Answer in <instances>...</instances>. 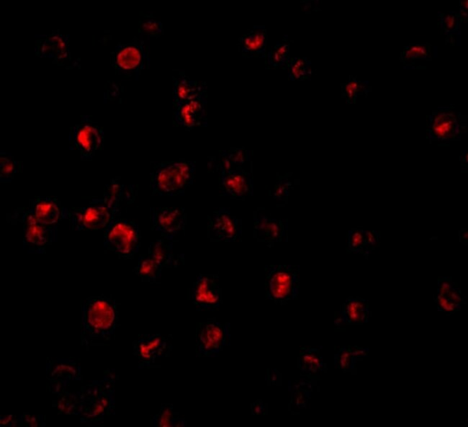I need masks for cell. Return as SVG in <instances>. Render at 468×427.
Instances as JSON below:
<instances>
[{
  "label": "cell",
  "mask_w": 468,
  "mask_h": 427,
  "mask_svg": "<svg viewBox=\"0 0 468 427\" xmlns=\"http://www.w3.org/2000/svg\"><path fill=\"white\" fill-rule=\"evenodd\" d=\"M193 162L163 163L156 166L150 180L154 195L174 197L181 195L192 184L196 172Z\"/></svg>",
  "instance_id": "obj_1"
},
{
  "label": "cell",
  "mask_w": 468,
  "mask_h": 427,
  "mask_svg": "<svg viewBox=\"0 0 468 427\" xmlns=\"http://www.w3.org/2000/svg\"><path fill=\"white\" fill-rule=\"evenodd\" d=\"M141 231L133 220L115 218L105 230L104 247L123 259H132L141 247Z\"/></svg>",
  "instance_id": "obj_2"
},
{
  "label": "cell",
  "mask_w": 468,
  "mask_h": 427,
  "mask_svg": "<svg viewBox=\"0 0 468 427\" xmlns=\"http://www.w3.org/2000/svg\"><path fill=\"white\" fill-rule=\"evenodd\" d=\"M120 213V209L100 199L87 206L74 208L67 215L74 230H105Z\"/></svg>",
  "instance_id": "obj_3"
},
{
  "label": "cell",
  "mask_w": 468,
  "mask_h": 427,
  "mask_svg": "<svg viewBox=\"0 0 468 427\" xmlns=\"http://www.w3.org/2000/svg\"><path fill=\"white\" fill-rule=\"evenodd\" d=\"M242 236V221L228 208H220L209 216L208 237L211 242H234Z\"/></svg>",
  "instance_id": "obj_4"
},
{
  "label": "cell",
  "mask_w": 468,
  "mask_h": 427,
  "mask_svg": "<svg viewBox=\"0 0 468 427\" xmlns=\"http://www.w3.org/2000/svg\"><path fill=\"white\" fill-rule=\"evenodd\" d=\"M228 328L216 322L199 323L197 326V356L218 353L228 341Z\"/></svg>",
  "instance_id": "obj_5"
},
{
  "label": "cell",
  "mask_w": 468,
  "mask_h": 427,
  "mask_svg": "<svg viewBox=\"0 0 468 427\" xmlns=\"http://www.w3.org/2000/svg\"><path fill=\"white\" fill-rule=\"evenodd\" d=\"M220 188L224 196L233 199H243L252 196V174L240 167L221 170Z\"/></svg>",
  "instance_id": "obj_6"
},
{
  "label": "cell",
  "mask_w": 468,
  "mask_h": 427,
  "mask_svg": "<svg viewBox=\"0 0 468 427\" xmlns=\"http://www.w3.org/2000/svg\"><path fill=\"white\" fill-rule=\"evenodd\" d=\"M151 220L153 230L172 241L175 236L182 230L186 223V214L182 208H153Z\"/></svg>",
  "instance_id": "obj_7"
},
{
  "label": "cell",
  "mask_w": 468,
  "mask_h": 427,
  "mask_svg": "<svg viewBox=\"0 0 468 427\" xmlns=\"http://www.w3.org/2000/svg\"><path fill=\"white\" fill-rule=\"evenodd\" d=\"M288 221L272 218L258 211L254 216V236L258 242L273 247L287 238Z\"/></svg>",
  "instance_id": "obj_8"
},
{
  "label": "cell",
  "mask_w": 468,
  "mask_h": 427,
  "mask_svg": "<svg viewBox=\"0 0 468 427\" xmlns=\"http://www.w3.org/2000/svg\"><path fill=\"white\" fill-rule=\"evenodd\" d=\"M190 298L198 309L218 307L221 301V290L215 275L201 274L193 283Z\"/></svg>",
  "instance_id": "obj_9"
},
{
  "label": "cell",
  "mask_w": 468,
  "mask_h": 427,
  "mask_svg": "<svg viewBox=\"0 0 468 427\" xmlns=\"http://www.w3.org/2000/svg\"><path fill=\"white\" fill-rule=\"evenodd\" d=\"M293 268L290 265L267 267V286L273 298L283 300L292 294L296 283Z\"/></svg>",
  "instance_id": "obj_10"
},
{
  "label": "cell",
  "mask_w": 468,
  "mask_h": 427,
  "mask_svg": "<svg viewBox=\"0 0 468 427\" xmlns=\"http://www.w3.org/2000/svg\"><path fill=\"white\" fill-rule=\"evenodd\" d=\"M205 93L175 105L174 119L181 127L191 130L205 122Z\"/></svg>",
  "instance_id": "obj_11"
},
{
  "label": "cell",
  "mask_w": 468,
  "mask_h": 427,
  "mask_svg": "<svg viewBox=\"0 0 468 427\" xmlns=\"http://www.w3.org/2000/svg\"><path fill=\"white\" fill-rule=\"evenodd\" d=\"M23 222L24 239L27 243L37 247H45L57 238V230L53 226H47L38 222L25 209L18 214Z\"/></svg>",
  "instance_id": "obj_12"
},
{
  "label": "cell",
  "mask_w": 468,
  "mask_h": 427,
  "mask_svg": "<svg viewBox=\"0 0 468 427\" xmlns=\"http://www.w3.org/2000/svg\"><path fill=\"white\" fill-rule=\"evenodd\" d=\"M103 141V133L95 126L86 124L74 129L72 144L83 157H93L101 147Z\"/></svg>",
  "instance_id": "obj_13"
},
{
  "label": "cell",
  "mask_w": 468,
  "mask_h": 427,
  "mask_svg": "<svg viewBox=\"0 0 468 427\" xmlns=\"http://www.w3.org/2000/svg\"><path fill=\"white\" fill-rule=\"evenodd\" d=\"M38 221L54 226L61 218L62 210L55 198L36 197L25 209Z\"/></svg>",
  "instance_id": "obj_14"
},
{
  "label": "cell",
  "mask_w": 468,
  "mask_h": 427,
  "mask_svg": "<svg viewBox=\"0 0 468 427\" xmlns=\"http://www.w3.org/2000/svg\"><path fill=\"white\" fill-rule=\"evenodd\" d=\"M116 313L113 305L107 300H97L88 312V322L96 329L109 331L115 322Z\"/></svg>",
  "instance_id": "obj_15"
},
{
  "label": "cell",
  "mask_w": 468,
  "mask_h": 427,
  "mask_svg": "<svg viewBox=\"0 0 468 427\" xmlns=\"http://www.w3.org/2000/svg\"><path fill=\"white\" fill-rule=\"evenodd\" d=\"M136 190L134 185H125L119 180L112 179L105 185L103 199L121 209L122 204H130L135 200Z\"/></svg>",
  "instance_id": "obj_16"
},
{
  "label": "cell",
  "mask_w": 468,
  "mask_h": 427,
  "mask_svg": "<svg viewBox=\"0 0 468 427\" xmlns=\"http://www.w3.org/2000/svg\"><path fill=\"white\" fill-rule=\"evenodd\" d=\"M171 349L170 342L160 335L142 339L138 344L139 355L141 359L145 361L170 353Z\"/></svg>",
  "instance_id": "obj_17"
},
{
  "label": "cell",
  "mask_w": 468,
  "mask_h": 427,
  "mask_svg": "<svg viewBox=\"0 0 468 427\" xmlns=\"http://www.w3.org/2000/svg\"><path fill=\"white\" fill-rule=\"evenodd\" d=\"M147 255L163 268L176 267L178 259L174 252L171 240L163 238L151 242Z\"/></svg>",
  "instance_id": "obj_18"
},
{
  "label": "cell",
  "mask_w": 468,
  "mask_h": 427,
  "mask_svg": "<svg viewBox=\"0 0 468 427\" xmlns=\"http://www.w3.org/2000/svg\"><path fill=\"white\" fill-rule=\"evenodd\" d=\"M204 90L201 83L191 81L184 74L179 75L173 90L175 105L204 94Z\"/></svg>",
  "instance_id": "obj_19"
},
{
  "label": "cell",
  "mask_w": 468,
  "mask_h": 427,
  "mask_svg": "<svg viewBox=\"0 0 468 427\" xmlns=\"http://www.w3.org/2000/svg\"><path fill=\"white\" fill-rule=\"evenodd\" d=\"M144 54L136 45H127L117 50L115 63L119 69L129 71L138 69L141 64Z\"/></svg>",
  "instance_id": "obj_20"
},
{
  "label": "cell",
  "mask_w": 468,
  "mask_h": 427,
  "mask_svg": "<svg viewBox=\"0 0 468 427\" xmlns=\"http://www.w3.org/2000/svg\"><path fill=\"white\" fill-rule=\"evenodd\" d=\"M163 267L147 254L141 255L136 267V274L143 279L154 281L161 277Z\"/></svg>",
  "instance_id": "obj_21"
},
{
  "label": "cell",
  "mask_w": 468,
  "mask_h": 427,
  "mask_svg": "<svg viewBox=\"0 0 468 427\" xmlns=\"http://www.w3.org/2000/svg\"><path fill=\"white\" fill-rule=\"evenodd\" d=\"M455 129V121L452 116L441 113L435 119L433 125V132L440 139L451 138Z\"/></svg>",
  "instance_id": "obj_22"
},
{
  "label": "cell",
  "mask_w": 468,
  "mask_h": 427,
  "mask_svg": "<svg viewBox=\"0 0 468 427\" xmlns=\"http://www.w3.org/2000/svg\"><path fill=\"white\" fill-rule=\"evenodd\" d=\"M156 424L163 427L186 426L187 421L185 418L174 410L173 405H165L156 420Z\"/></svg>",
  "instance_id": "obj_23"
},
{
  "label": "cell",
  "mask_w": 468,
  "mask_h": 427,
  "mask_svg": "<svg viewBox=\"0 0 468 427\" xmlns=\"http://www.w3.org/2000/svg\"><path fill=\"white\" fill-rule=\"evenodd\" d=\"M265 33L262 30H254L243 37L242 45L243 51L255 53L260 51L265 42Z\"/></svg>",
  "instance_id": "obj_24"
},
{
  "label": "cell",
  "mask_w": 468,
  "mask_h": 427,
  "mask_svg": "<svg viewBox=\"0 0 468 427\" xmlns=\"http://www.w3.org/2000/svg\"><path fill=\"white\" fill-rule=\"evenodd\" d=\"M20 167L18 163L11 157L9 153L4 152V155L1 153V158H0V179L2 182H9L12 180L15 175L18 172Z\"/></svg>",
  "instance_id": "obj_25"
},
{
  "label": "cell",
  "mask_w": 468,
  "mask_h": 427,
  "mask_svg": "<svg viewBox=\"0 0 468 427\" xmlns=\"http://www.w3.org/2000/svg\"><path fill=\"white\" fill-rule=\"evenodd\" d=\"M288 176L287 175L281 178L275 185L274 193H273L274 199L287 202L292 187V182L289 180Z\"/></svg>",
  "instance_id": "obj_26"
},
{
  "label": "cell",
  "mask_w": 468,
  "mask_h": 427,
  "mask_svg": "<svg viewBox=\"0 0 468 427\" xmlns=\"http://www.w3.org/2000/svg\"><path fill=\"white\" fill-rule=\"evenodd\" d=\"M365 230L353 229L349 233V249L351 251L359 252L366 245Z\"/></svg>",
  "instance_id": "obj_27"
},
{
  "label": "cell",
  "mask_w": 468,
  "mask_h": 427,
  "mask_svg": "<svg viewBox=\"0 0 468 427\" xmlns=\"http://www.w3.org/2000/svg\"><path fill=\"white\" fill-rule=\"evenodd\" d=\"M141 25L144 32L151 35H159L163 31L162 23L153 19L144 21Z\"/></svg>",
  "instance_id": "obj_28"
},
{
  "label": "cell",
  "mask_w": 468,
  "mask_h": 427,
  "mask_svg": "<svg viewBox=\"0 0 468 427\" xmlns=\"http://www.w3.org/2000/svg\"><path fill=\"white\" fill-rule=\"evenodd\" d=\"M428 54L426 46L411 47L405 53L406 59H416L425 57Z\"/></svg>",
  "instance_id": "obj_29"
},
{
  "label": "cell",
  "mask_w": 468,
  "mask_h": 427,
  "mask_svg": "<svg viewBox=\"0 0 468 427\" xmlns=\"http://www.w3.org/2000/svg\"><path fill=\"white\" fill-rule=\"evenodd\" d=\"M362 306L358 301L351 302L348 305V314L351 319L353 320L360 319Z\"/></svg>",
  "instance_id": "obj_30"
},
{
  "label": "cell",
  "mask_w": 468,
  "mask_h": 427,
  "mask_svg": "<svg viewBox=\"0 0 468 427\" xmlns=\"http://www.w3.org/2000/svg\"><path fill=\"white\" fill-rule=\"evenodd\" d=\"M305 71V63L301 59L298 60L292 68L293 74L296 78L303 75Z\"/></svg>",
  "instance_id": "obj_31"
},
{
  "label": "cell",
  "mask_w": 468,
  "mask_h": 427,
  "mask_svg": "<svg viewBox=\"0 0 468 427\" xmlns=\"http://www.w3.org/2000/svg\"><path fill=\"white\" fill-rule=\"evenodd\" d=\"M359 86L358 83L356 82H351L348 83V85L346 86V94L347 95L349 99H353L354 98L356 94L358 92L359 90Z\"/></svg>",
  "instance_id": "obj_32"
},
{
  "label": "cell",
  "mask_w": 468,
  "mask_h": 427,
  "mask_svg": "<svg viewBox=\"0 0 468 427\" xmlns=\"http://www.w3.org/2000/svg\"><path fill=\"white\" fill-rule=\"evenodd\" d=\"M287 49L288 47L286 45L281 46L275 52L274 55H273V59H274L276 62H281L286 54Z\"/></svg>",
  "instance_id": "obj_33"
},
{
  "label": "cell",
  "mask_w": 468,
  "mask_h": 427,
  "mask_svg": "<svg viewBox=\"0 0 468 427\" xmlns=\"http://www.w3.org/2000/svg\"><path fill=\"white\" fill-rule=\"evenodd\" d=\"M366 244L368 245L375 246L377 244V238L374 232L370 230H365Z\"/></svg>",
  "instance_id": "obj_34"
},
{
  "label": "cell",
  "mask_w": 468,
  "mask_h": 427,
  "mask_svg": "<svg viewBox=\"0 0 468 427\" xmlns=\"http://www.w3.org/2000/svg\"><path fill=\"white\" fill-rule=\"evenodd\" d=\"M445 25L448 29H452L454 28L455 23H456V18L454 15H449L446 18H445Z\"/></svg>",
  "instance_id": "obj_35"
}]
</instances>
